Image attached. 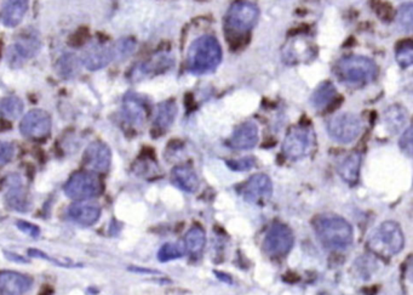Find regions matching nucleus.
<instances>
[{
    "mask_svg": "<svg viewBox=\"0 0 413 295\" xmlns=\"http://www.w3.org/2000/svg\"><path fill=\"white\" fill-rule=\"evenodd\" d=\"M68 217L82 226H91L101 217V208L95 204L75 203L68 208Z\"/></svg>",
    "mask_w": 413,
    "mask_h": 295,
    "instance_id": "21",
    "label": "nucleus"
},
{
    "mask_svg": "<svg viewBox=\"0 0 413 295\" xmlns=\"http://www.w3.org/2000/svg\"><path fill=\"white\" fill-rule=\"evenodd\" d=\"M102 189L103 187L98 176L87 171H80L73 174L67 181L65 194L68 199L83 202L87 199L98 197L102 194Z\"/></svg>",
    "mask_w": 413,
    "mask_h": 295,
    "instance_id": "6",
    "label": "nucleus"
},
{
    "mask_svg": "<svg viewBox=\"0 0 413 295\" xmlns=\"http://www.w3.org/2000/svg\"><path fill=\"white\" fill-rule=\"evenodd\" d=\"M79 65L80 62L77 56L73 54H65L61 56L60 60L57 62V73L66 79L74 78L79 73Z\"/></svg>",
    "mask_w": 413,
    "mask_h": 295,
    "instance_id": "28",
    "label": "nucleus"
},
{
    "mask_svg": "<svg viewBox=\"0 0 413 295\" xmlns=\"http://www.w3.org/2000/svg\"><path fill=\"white\" fill-rule=\"evenodd\" d=\"M5 255L8 257L9 260H14V261H17V263H27L26 259H23L22 257H19V255H16V254H10L8 253V252H5Z\"/></svg>",
    "mask_w": 413,
    "mask_h": 295,
    "instance_id": "39",
    "label": "nucleus"
},
{
    "mask_svg": "<svg viewBox=\"0 0 413 295\" xmlns=\"http://www.w3.org/2000/svg\"><path fill=\"white\" fill-rule=\"evenodd\" d=\"M33 280L15 271H0V295H23L32 288Z\"/></svg>",
    "mask_w": 413,
    "mask_h": 295,
    "instance_id": "14",
    "label": "nucleus"
},
{
    "mask_svg": "<svg viewBox=\"0 0 413 295\" xmlns=\"http://www.w3.org/2000/svg\"><path fill=\"white\" fill-rule=\"evenodd\" d=\"M405 236L399 224L382 222L368 238V247L372 253L383 259H391L404 250Z\"/></svg>",
    "mask_w": 413,
    "mask_h": 295,
    "instance_id": "4",
    "label": "nucleus"
},
{
    "mask_svg": "<svg viewBox=\"0 0 413 295\" xmlns=\"http://www.w3.org/2000/svg\"><path fill=\"white\" fill-rule=\"evenodd\" d=\"M273 184L271 178L266 174H256L248 179L243 187V197L246 202L263 204L271 199Z\"/></svg>",
    "mask_w": 413,
    "mask_h": 295,
    "instance_id": "12",
    "label": "nucleus"
},
{
    "mask_svg": "<svg viewBox=\"0 0 413 295\" xmlns=\"http://www.w3.org/2000/svg\"><path fill=\"white\" fill-rule=\"evenodd\" d=\"M123 115L126 122L135 127H141L147 120L146 100L136 94H128L123 103Z\"/></svg>",
    "mask_w": 413,
    "mask_h": 295,
    "instance_id": "16",
    "label": "nucleus"
},
{
    "mask_svg": "<svg viewBox=\"0 0 413 295\" xmlns=\"http://www.w3.org/2000/svg\"><path fill=\"white\" fill-rule=\"evenodd\" d=\"M227 166H230L232 171H248L256 166V161L253 157H245L241 158V159H236V161H227Z\"/></svg>",
    "mask_w": 413,
    "mask_h": 295,
    "instance_id": "34",
    "label": "nucleus"
},
{
    "mask_svg": "<svg viewBox=\"0 0 413 295\" xmlns=\"http://www.w3.org/2000/svg\"><path fill=\"white\" fill-rule=\"evenodd\" d=\"M294 237L292 231L284 224H273L263 240V250L271 258H284L292 250Z\"/></svg>",
    "mask_w": 413,
    "mask_h": 295,
    "instance_id": "8",
    "label": "nucleus"
},
{
    "mask_svg": "<svg viewBox=\"0 0 413 295\" xmlns=\"http://www.w3.org/2000/svg\"><path fill=\"white\" fill-rule=\"evenodd\" d=\"M184 250L190 257H199L206 245V233L202 227H193L184 236Z\"/></svg>",
    "mask_w": 413,
    "mask_h": 295,
    "instance_id": "26",
    "label": "nucleus"
},
{
    "mask_svg": "<svg viewBox=\"0 0 413 295\" xmlns=\"http://www.w3.org/2000/svg\"><path fill=\"white\" fill-rule=\"evenodd\" d=\"M361 129V120L353 113L335 115L327 123V133L333 141L338 143H353L358 138Z\"/></svg>",
    "mask_w": 413,
    "mask_h": 295,
    "instance_id": "9",
    "label": "nucleus"
},
{
    "mask_svg": "<svg viewBox=\"0 0 413 295\" xmlns=\"http://www.w3.org/2000/svg\"><path fill=\"white\" fill-rule=\"evenodd\" d=\"M112 61H114L112 46L102 45L100 43L87 46L80 57V62L90 71L105 69Z\"/></svg>",
    "mask_w": 413,
    "mask_h": 295,
    "instance_id": "13",
    "label": "nucleus"
},
{
    "mask_svg": "<svg viewBox=\"0 0 413 295\" xmlns=\"http://www.w3.org/2000/svg\"><path fill=\"white\" fill-rule=\"evenodd\" d=\"M361 161H363L361 154L358 152L350 153L349 156L343 158L337 166V171L342 178V180L349 185L356 184L360 176Z\"/></svg>",
    "mask_w": 413,
    "mask_h": 295,
    "instance_id": "23",
    "label": "nucleus"
},
{
    "mask_svg": "<svg viewBox=\"0 0 413 295\" xmlns=\"http://www.w3.org/2000/svg\"><path fill=\"white\" fill-rule=\"evenodd\" d=\"M8 184H9L8 185V191L5 194L6 203L14 210L26 212L28 209L27 197H26V191L23 189L20 176H10Z\"/></svg>",
    "mask_w": 413,
    "mask_h": 295,
    "instance_id": "22",
    "label": "nucleus"
},
{
    "mask_svg": "<svg viewBox=\"0 0 413 295\" xmlns=\"http://www.w3.org/2000/svg\"><path fill=\"white\" fill-rule=\"evenodd\" d=\"M260 11L257 6L248 0H238L230 6L227 14V24L235 33L251 31L258 21Z\"/></svg>",
    "mask_w": 413,
    "mask_h": 295,
    "instance_id": "10",
    "label": "nucleus"
},
{
    "mask_svg": "<svg viewBox=\"0 0 413 295\" xmlns=\"http://www.w3.org/2000/svg\"><path fill=\"white\" fill-rule=\"evenodd\" d=\"M258 143V127L253 122H245L236 127L230 138V146L234 150H251Z\"/></svg>",
    "mask_w": 413,
    "mask_h": 295,
    "instance_id": "17",
    "label": "nucleus"
},
{
    "mask_svg": "<svg viewBox=\"0 0 413 295\" xmlns=\"http://www.w3.org/2000/svg\"><path fill=\"white\" fill-rule=\"evenodd\" d=\"M20 131L26 138H43L50 134L51 117L43 110H32L23 117Z\"/></svg>",
    "mask_w": 413,
    "mask_h": 295,
    "instance_id": "11",
    "label": "nucleus"
},
{
    "mask_svg": "<svg viewBox=\"0 0 413 295\" xmlns=\"http://www.w3.org/2000/svg\"><path fill=\"white\" fill-rule=\"evenodd\" d=\"M336 77L340 83L349 87H365L372 83L378 74V69L372 61L365 56H348L340 59L335 66Z\"/></svg>",
    "mask_w": 413,
    "mask_h": 295,
    "instance_id": "3",
    "label": "nucleus"
},
{
    "mask_svg": "<svg viewBox=\"0 0 413 295\" xmlns=\"http://www.w3.org/2000/svg\"><path fill=\"white\" fill-rule=\"evenodd\" d=\"M186 254L183 245L179 243H166L158 252V259L161 263H167L171 260L182 258Z\"/></svg>",
    "mask_w": 413,
    "mask_h": 295,
    "instance_id": "31",
    "label": "nucleus"
},
{
    "mask_svg": "<svg viewBox=\"0 0 413 295\" xmlns=\"http://www.w3.org/2000/svg\"><path fill=\"white\" fill-rule=\"evenodd\" d=\"M171 182L184 192L193 194L199 189V178L192 166H177L171 171Z\"/></svg>",
    "mask_w": 413,
    "mask_h": 295,
    "instance_id": "20",
    "label": "nucleus"
},
{
    "mask_svg": "<svg viewBox=\"0 0 413 295\" xmlns=\"http://www.w3.org/2000/svg\"><path fill=\"white\" fill-rule=\"evenodd\" d=\"M177 111H179L177 105L174 100L161 102L160 105L156 107V118H154L156 129L161 131L169 129L171 125L174 124Z\"/></svg>",
    "mask_w": 413,
    "mask_h": 295,
    "instance_id": "24",
    "label": "nucleus"
},
{
    "mask_svg": "<svg viewBox=\"0 0 413 295\" xmlns=\"http://www.w3.org/2000/svg\"><path fill=\"white\" fill-rule=\"evenodd\" d=\"M336 97H337V90L335 85L331 82H324L313 92L310 103L317 110H325L326 107L330 106L331 103H333Z\"/></svg>",
    "mask_w": 413,
    "mask_h": 295,
    "instance_id": "25",
    "label": "nucleus"
},
{
    "mask_svg": "<svg viewBox=\"0 0 413 295\" xmlns=\"http://www.w3.org/2000/svg\"><path fill=\"white\" fill-rule=\"evenodd\" d=\"M23 111V102L19 97H5L0 101V113L8 118H19Z\"/></svg>",
    "mask_w": 413,
    "mask_h": 295,
    "instance_id": "30",
    "label": "nucleus"
},
{
    "mask_svg": "<svg viewBox=\"0 0 413 295\" xmlns=\"http://www.w3.org/2000/svg\"><path fill=\"white\" fill-rule=\"evenodd\" d=\"M42 49V42L36 32L23 33L15 39L6 51V60L13 69L22 67Z\"/></svg>",
    "mask_w": 413,
    "mask_h": 295,
    "instance_id": "7",
    "label": "nucleus"
},
{
    "mask_svg": "<svg viewBox=\"0 0 413 295\" xmlns=\"http://www.w3.org/2000/svg\"><path fill=\"white\" fill-rule=\"evenodd\" d=\"M398 26L403 32L410 33L413 27V5L406 3L400 8L396 16Z\"/></svg>",
    "mask_w": 413,
    "mask_h": 295,
    "instance_id": "32",
    "label": "nucleus"
},
{
    "mask_svg": "<svg viewBox=\"0 0 413 295\" xmlns=\"http://www.w3.org/2000/svg\"><path fill=\"white\" fill-rule=\"evenodd\" d=\"M28 0H3L0 9V22L5 27H16L27 13Z\"/></svg>",
    "mask_w": 413,
    "mask_h": 295,
    "instance_id": "18",
    "label": "nucleus"
},
{
    "mask_svg": "<svg viewBox=\"0 0 413 295\" xmlns=\"http://www.w3.org/2000/svg\"><path fill=\"white\" fill-rule=\"evenodd\" d=\"M84 161L90 169L97 173H105L108 171L112 161V153L106 143H92L87 146L84 153Z\"/></svg>",
    "mask_w": 413,
    "mask_h": 295,
    "instance_id": "15",
    "label": "nucleus"
},
{
    "mask_svg": "<svg viewBox=\"0 0 413 295\" xmlns=\"http://www.w3.org/2000/svg\"><path fill=\"white\" fill-rule=\"evenodd\" d=\"M28 254L33 257V258H38V259H45V260H49V261H52V263L56 264V265H60V266H65V268H72V266H77V264L73 263H66V261H60V260H56V259L51 258L49 255H46L44 252H40V250H28Z\"/></svg>",
    "mask_w": 413,
    "mask_h": 295,
    "instance_id": "38",
    "label": "nucleus"
},
{
    "mask_svg": "<svg viewBox=\"0 0 413 295\" xmlns=\"http://www.w3.org/2000/svg\"><path fill=\"white\" fill-rule=\"evenodd\" d=\"M314 231L327 250L340 252L353 243V227L345 219L335 214H324L315 217Z\"/></svg>",
    "mask_w": 413,
    "mask_h": 295,
    "instance_id": "1",
    "label": "nucleus"
},
{
    "mask_svg": "<svg viewBox=\"0 0 413 295\" xmlns=\"http://www.w3.org/2000/svg\"><path fill=\"white\" fill-rule=\"evenodd\" d=\"M384 122L391 134L399 133L407 122V112L401 106H391L384 112Z\"/></svg>",
    "mask_w": 413,
    "mask_h": 295,
    "instance_id": "27",
    "label": "nucleus"
},
{
    "mask_svg": "<svg viewBox=\"0 0 413 295\" xmlns=\"http://www.w3.org/2000/svg\"><path fill=\"white\" fill-rule=\"evenodd\" d=\"M314 143L315 136L312 128L307 125H297L290 129L286 135L283 143V153L285 157L289 158L291 161H299L312 152Z\"/></svg>",
    "mask_w": 413,
    "mask_h": 295,
    "instance_id": "5",
    "label": "nucleus"
},
{
    "mask_svg": "<svg viewBox=\"0 0 413 295\" xmlns=\"http://www.w3.org/2000/svg\"><path fill=\"white\" fill-rule=\"evenodd\" d=\"M222 62V48L216 38L202 36L195 39L189 48L188 69L195 75L212 73Z\"/></svg>",
    "mask_w": 413,
    "mask_h": 295,
    "instance_id": "2",
    "label": "nucleus"
},
{
    "mask_svg": "<svg viewBox=\"0 0 413 295\" xmlns=\"http://www.w3.org/2000/svg\"><path fill=\"white\" fill-rule=\"evenodd\" d=\"M16 226L19 227V230L22 231L23 233H26L32 238H38L40 236V229L37 225L31 224V222L20 220V222H16Z\"/></svg>",
    "mask_w": 413,
    "mask_h": 295,
    "instance_id": "37",
    "label": "nucleus"
},
{
    "mask_svg": "<svg viewBox=\"0 0 413 295\" xmlns=\"http://www.w3.org/2000/svg\"><path fill=\"white\" fill-rule=\"evenodd\" d=\"M396 61L403 69H409L413 64V44L405 41L396 48Z\"/></svg>",
    "mask_w": 413,
    "mask_h": 295,
    "instance_id": "33",
    "label": "nucleus"
},
{
    "mask_svg": "<svg viewBox=\"0 0 413 295\" xmlns=\"http://www.w3.org/2000/svg\"><path fill=\"white\" fill-rule=\"evenodd\" d=\"M174 64V57L167 55V54L154 56L151 60L144 61L143 64L135 69L133 78L140 79L147 77V75L151 77V75L164 73L166 71L172 69Z\"/></svg>",
    "mask_w": 413,
    "mask_h": 295,
    "instance_id": "19",
    "label": "nucleus"
},
{
    "mask_svg": "<svg viewBox=\"0 0 413 295\" xmlns=\"http://www.w3.org/2000/svg\"><path fill=\"white\" fill-rule=\"evenodd\" d=\"M15 148L13 143L0 141V166H4L14 158Z\"/></svg>",
    "mask_w": 413,
    "mask_h": 295,
    "instance_id": "36",
    "label": "nucleus"
},
{
    "mask_svg": "<svg viewBox=\"0 0 413 295\" xmlns=\"http://www.w3.org/2000/svg\"><path fill=\"white\" fill-rule=\"evenodd\" d=\"M136 46H137V43L133 38H123V39L118 41L114 45L112 46L114 61H123L128 59L135 52Z\"/></svg>",
    "mask_w": 413,
    "mask_h": 295,
    "instance_id": "29",
    "label": "nucleus"
},
{
    "mask_svg": "<svg viewBox=\"0 0 413 295\" xmlns=\"http://www.w3.org/2000/svg\"><path fill=\"white\" fill-rule=\"evenodd\" d=\"M399 145L401 151H403L407 157H412L413 138L412 128H411V127H409L407 129L405 130L404 134L400 138Z\"/></svg>",
    "mask_w": 413,
    "mask_h": 295,
    "instance_id": "35",
    "label": "nucleus"
}]
</instances>
